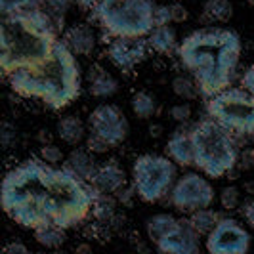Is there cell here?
I'll use <instances>...</instances> for the list:
<instances>
[{
  "label": "cell",
  "mask_w": 254,
  "mask_h": 254,
  "mask_svg": "<svg viewBox=\"0 0 254 254\" xmlns=\"http://www.w3.org/2000/svg\"><path fill=\"white\" fill-rule=\"evenodd\" d=\"M253 138H254V134H253Z\"/></svg>",
  "instance_id": "cell-45"
},
{
  "label": "cell",
  "mask_w": 254,
  "mask_h": 254,
  "mask_svg": "<svg viewBox=\"0 0 254 254\" xmlns=\"http://www.w3.org/2000/svg\"><path fill=\"white\" fill-rule=\"evenodd\" d=\"M130 107H132V111L138 119H149L157 111V102H155V98L149 92L138 90L130 98Z\"/></svg>",
  "instance_id": "cell-25"
},
{
  "label": "cell",
  "mask_w": 254,
  "mask_h": 254,
  "mask_svg": "<svg viewBox=\"0 0 254 254\" xmlns=\"http://www.w3.org/2000/svg\"><path fill=\"white\" fill-rule=\"evenodd\" d=\"M145 231L157 251L165 254H197L201 251L199 233L188 220H178L172 214H155L147 218Z\"/></svg>",
  "instance_id": "cell-8"
},
{
  "label": "cell",
  "mask_w": 254,
  "mask_h": 254,
  "mask_svg": "<svg viewBox=\"0 0 254 254\" xmlns=\"http://www.w3.org/2000/svg\"><path fill=\"white\" fill-rule=\"evenodd\" d=\"M42 0H0V10L2 15L8 13H21V12H31L40 8Z\"/></svg>",
  "instance_id": "cell-27"
},
{
  "label": "cell",
  "mask_w": 254,
  "mask_h": 254,
  "mask_svg": "<svg viewBox=\"0 0 254 254\" xmlns=\"http://www.w3.org/2000/svg\"><path fill=\"white\" fill-rule=\"evenodd\" d=\"M147 54H149V42L143 37H115L107 46L109 62L125 73L145 62Z\"/></svg>",
  "instance_id": "cell-13"
},
{
  "label": "cell",
  "mask_w": 254,
  "mask_h": 254,
  "mask_svg": "<svg viewBox=\"0 0 254 254\" xmlns=\"http://www.w3.org/2000/svg\"><path fill=\"white\" fill-rule=\"evenodd\" d=\"M38 157H40L44 163H48V165H58V163L65 161L64 151H62L58 145H54V143H42V145H40V151H38Z\"/></svg>",
  "instance_id": "cell-29"
},
{
  "label": "cell",
  "mask_w": 254,
  "mask_h": 254,
  "mask_svg": "<svg viewBox=\"0 0 254 254\" xmlns=\"http://www.w3.org/2000/svg\"><path fill=\"white\" fill-rule=\"evenodd\" d=\"M115 199H117V203L123 204V206H132V203H134V197H138V193H136V190H134V186H123L121 190H117L113 193Z\"/></svg>",
  "instance_id": "cell-34"
},
{
  "label": "cell",
  "mask_w": 254,
  "mask_h": 254,
  "mask_svg": "<svg viewBox=\"0 0 254 254\" xmlns=\"http://www.w3.org/2000/svg\"><path fill=\"white\" fill-rule=\"evenodd\" d=\"M251 243V233L237 220L222 218L216 228L206 235L204 247L210 254H245L249 253Z\"/></svg>",
  "instance_id": "cell-11"
},
{
  "label": "cell",
  "mask_w": 254,
  "mask_h": 254,
  "mask_svg": "<svg viewBox=\"0 0 254 254\" xmlns=\"http://www.w3.org/2000/svg\"><path fill=\"white\" fill-rule=\"evenodd\" d=\"M58 42L54 19L42 8L2 15L0 67L4 76L42 62Z\"/></svg>",
  "instance_id": "cell-4"
},
{
  "label": "cell",
  "mask_w": 254,
  "mask_h": 254,
  "mask_svg": "<svg viewBox=\"0 0 254 254\" xmlns=\"http://www.w3.org/2000/svg\"><path fill=\"white\" fill-rule=\"evenodd\" d=\"M98 166L100 165L96 163L94 153L88 151L86 147H76V145L64 161L65 170H69L73 176H76V178L82 180V182H88V184H92Z\"/></svg>",
  "instance_id": "cell-14"
},
{
  "label": "cell",
  "mask_w": 254,
  "mask_h": 254,
  "mask_svg": "<svg viewBox=\"0 0 254 254\" xmlns=\"http://www.w3.org/2000/svg\"><path fill=\"white\" fill-rule=\"evenodd\" d=\"M153 12V0H100L94 8L98 23L113 37H147Z\"/></svg>",
  "instance_id": "cell-6"
},
{
  "label": "cell",
  "mask_w": 254,
  "mask_h": 254,
  "mask_svg": "<svg viewBox=\"0 0 254 254\" xmlns=\"http://www.w3.org/2000/svg\"><path fill=\"white\" fill-rule=\"evenodd\" d=\"M166 157H170L178 166H193L195 165V153H193V141H191V132L176 130L168 138L165 145Z\"/></svg>",
  "instance_id": "cell-16"
},
{
  "label": "cell",
  "mask_w": 254,
  "mask_h": 254,
  "mask_svg": "<svg viewBox=\"0 0 254 254\" xmlns=\"http://www.w3.org/2000/svg\"><path fill=\"white\" fill-rule=\"evenodd\" d=\"M195 153V165L204 176L220 180L233 172L239 159L233 132L212 117L199 121L190 130Z\"/></svg>",
  "instance_id": "cell-5"
},
{
  "label": "cell",
  "mask_w": 254,
  "mask_h": 254,
  "mask_svg": "<svg viewBox=\"0 0 254 254\" xmlns=\"http://www.w3.org/2000/svg\"><path fill=\"white\" fill-rule=\"evenodd\" d=\"M6 78L17 96L40 100L54 111L71 105L80 96L82 88L80 65L64 38H58L42 62L21 67Z\"/></svg>",
  "instance_id": "cell-3"
},
{
  "label": "cell",
  "mask_w": 254,
  "mask_h": 254,
  "mask_svg": "<svg viewBox=\"0 0 254 254\" xmlns=\"http://www.w3.org/2000/svg\"><path fill=\"white\" fill-rule=\"evenodd\" d=\"M88 128L90 132L98 134L111 147L121 145L128 138V132H130L127 115L123 113L121 107H117L113 103H100L90 113Z\"/></svg>",
  "instance_id": "cell-12"
},
{
  "label": "cell",
  "mask_w": 254,
  "mask_h": 254,
  "mask_svg": "<svg viewBox=\"0 0 254 254\" xmlns=\"http://www.w3.org/2000/svg\"><path fill=\"white\" fill-rule=\"evenodd\" d=\"M125 184H127V174L117 161H107L98 166L94 180H92V186L96 190L102 193H111V195L117 190H121Z\"/></svg>",
  "instance_id": "cell-17"
},
{
  "label": "cell",
  "mask_w": 254,
  "mask_h": 254,
  "mask_svg": "<svg viewBox=\"0 0 254 254\" xmlns=\"http://www.w3.org/2000/svg\"><path fill=\"white\" fill-rule=\"evenodd\" d=\"M239 210H241V216H243V220L247 222V226L254 231V199L247 201Z\"/></svg>",
  "instance_id": "cell-37"
},
{
  "label": "cell",
  "mask_w": 254,
  "mask_h": 254,
  "mask_svg": "<svg viewBox=\"0 0 254 254\" xmlns=\"http://www.w3.org/2000/svg\"><path fill=\"white\" fill-rule=\"evenodd\" d=\"M86 149L92 151L94 155H102V153L109 151V149H111V145L103 140V138H100L98 134L90 132L88 136H86Z\"/></svg>",
  "instance_id": "cell-30"
},
{
  "label": "cell",
  "mask_w": 254,
  "mask_h": 254,
  "mask_svg": "<svg viewBox=\"0 0 254 254\" xmlns=\"http://www.w3.org/2000/svg\"><path fill=\"white\" fill-rule=\"evenodd\" d=\"M73 2L75 0H42L44 8H48L50 15H56V17H62L64 13H67Z\"/></svg>",
  "instance_id": "cell-32"
},
{
  "label": "cell",
  "mask_w": 254,
  "mask_h": 254,
  "mask_svg": "<svg viewBox=\"0 0 254 254\" xmlns=\"http://www.w3.org/2000/svg\"><path fill=\"white\" fill-rule=\"evenodd\" d=\"M241 37L224 27L193 31L178 44L180 64L197 80L201 96L212 98L231 84L241 60Z\"/></svg>",
  "instance_id": "cell-2"
},
{
  "label": "cell",
  "mask_w": 254,
  "mask_h": 254,
  "mask_svg": "<svg viewBox=\"0 0 254 254\" xmlns=\"http://www.w3.org/2000/svg\"><path fill=\"white\" fill-rule=\"evenodd\" d=\"M67 229L60 228V226H54V224H46V226H40V228L33 229V235H35V241L44 247V249H60L65 243L67 235H65Z\"/></svg>",
  "instance_id": "cell-22"
},
{
  "label": "cell",
  "mask_w": 254,
  "mask_h": 254,
  "mask_svg": "<svg viewBox=\"0 0 254 254\" xmlns=\"http://www.w3.org/2000/svg\"><path fill=\"white\" fill-rule=\"evenodd\" d=\"M170 119L176 123H188L191 119V105L188 102L174 103L170 107Z\"/></svg>",
  "instance_id": "cell-31"
},
{
  "label": "cell",
  "mask_w": 254,
  "mask_h": 254,
  "mask_svg": "<svg viewBox=\"0 0 254 254\" xmlns=\"http://www.w3.org/2000/svg\"><path fill=\"white\" fill-rule=\"evenodd\" d=\"M214 188L208 180L195 174V172H188L184 176H180L174 184V188L170 191V203L172 206L184 212V214H191L199 208H206L214 203Z\"/></svg>",
  "instance_id": "cell-10"
},
{
  "label": "cell",
  "mask_w": 254,
  "mask_h": 254,
  "mask_svg": "<svg viewBox=\"0 0 254 254\" xmlns=\"http://www.w3.org/2000/svg\"><path fill=\"white\" fill-rule=\"evenodd\" d=\"M88 251H92L90 245H80V247H76V253H88Z\"/></svg>",
  "instance_id": "cell-42"
},
{
  "label": "cell",
  "mask_w": 254,
  "mask_h": 254,
  "mask_svg": "<svg viewBox=\"0 0 254 254\" xmlns=\"http://www.w3.org/2000/svg\"><path fill=\"white\" fill-rule=\"evenodd\" d=\"M237 168H241V170H251V168H254V147H245L239 153Z\"/></svg>",
  "instance_id": "cell-36"
},
{
  "label": "cell",
  "mask_w": 254,
  "mask_h": 254,
  "mask_svg": "<svg viewBox=\"0 0 254 254\" xmlns=\"http://www.w3.org/2000/svg\"><path fill=\"white\" fill-rule=\"evenodd\" d=\"M170 15H172V23H184V21H188L190 12L182 2L176 0V2L170 4Z\"/></svg>",
  "instance_id": "cell-35"
},
{
  "label": "cell",
  "mask_w": 254,
  "mask_h": 254,
  "mask_svg": "<svg viewBox=\"0 0 254 254\" xmlns=\"http://www.w3.org/2000/svg\"><path fill=\"white\" fill-rule=\"evenodd\" d=\"M64 42L71 48V52L75 56H82L88 58L92 56V52L96 50V33L94 29L86 23H76L71 25L64 35Z\"/></svg>",
  "instance_id": "cell-15"
},
{
  "label": "cell",
  "mask_w": 254,
  "mask_h": 254,
  "mask_svg": "<svg viewBox=\"0 0 254 254\" xmlns=\"http://www.w3.org/2000/svg\"><path fill=\"white\" fill-rule=\"evenodd\" d=\"M206 113L233 134H254V96L245 88H231L214 94L206 102Z\"/></svg>",
  "instance_id": "cell-9"
},
{
  "label": "cell",
  "mask_w": 254,
  "mask_h": 254,
  "mask_svg": "<svg viewBox=\"0 0 254 254\" xmlns=\"http://www.w3.org/2000/svg\"><path fill=\"white\" fill-rule=\"evenodd\" d=\"M147 42H149V48L157 54H170L172 50H178L176 48L178 37L170 25L153 27V31L147 35Z\"/></svg>",
  "instance_id": "cell-20"
},
{
  "label": "cell",
  "mask_w": 254,
  "mask_h": 254,
  "mask_svg": "<svg viewBox=\"0 0 254 254\" xmlns=\"http://www.w3.org/2000/svg\"><path fill=\"white\" fill-rule=\"evenodd\" d=\"M176 163L157 153H143L132 163V186L143 203H159L172 191L178 180Z\"/></svg>",
  "instance_id": "cell-7"
},
{
  "label": "cell",
  "mask_w": 254,
  "mask_h": 254,
  "mask_svg": "<svg viewBox=\"0 0 254 254\" xmlns=\"http://www.w3.org/2000/svg\"><path fill=\"white\" fill-rule=\"evenodd\" d=\"M172 92L178 96L180 100H184V102H191V100H195V98L201 94L197 80L191 75L174 76V78H172Z\"/></svg>",
  "instance_id": "cell-26"
},
{
  "label": "cell",
  "mask_w": 254,
  "mask_h": 254,
  "mask_svg": "<svg viewBox=\"0 0 254 254\" xmlns=\"http://www.w3.org/2000/svg\"><path fill=\"white\" fill-rule=\"evenodd\" d=\"M96 193L92 184L38 157L27 159L4 176L0 201L4 212L21 228L54 224L71 229L92 214Z\"/></svg>",
  "instance_id": "cell-1"
},
{
  "label": "cell",
  "mask_w": 254,
  "mask_h": 254,
  "mask_svg": "<svg viewBox=\"0 0 254 254\" xmlns=\"http://www.w3.org/2000/svg\"><path fill=\"white\" fill-rule=\"evenodd\" d=\"M117 214V199L111 193H102L98 191L92 203V216L98 224H109Z\"/></svg>",
  "instance_id": "cell-21"
},
{
  "label": "cell",
  "mask_w": 254,
  "mask_h": 254,
  "mask_svg": "<svg viewBox=\"0 0 254 254\" xmlns=\"http://www.w3.org/2000/svg\"><path fill=\"white\" fill-rule=\"evenodd\" d=\"M149 130H151V136H155V138L161 134V132H159V130H161V127H149Z\"/></svg>",
  "instance_id": "cell-43"
},
{
  "label": "cell",
  "mask_w": 254,
  "mask_h": 254,
  "mask_svg": "<svg viewBox=\"0 0 254 254\" xmlns=\"http://www.w3.org/2000/svg\"><path fill=\"white\" fill-rule=\"evenodd\" d=\"M220 204L224 210H237L241 204V191L235 186H228L220 191Z\"/></svg>",
  "instance_id": "cell-28"
},
{
  "label": "cell",
  "mask_w": 254,
  "mask_h": 254,
  "mask_svg": "<svg viewBox=\"0 0 254 254\" xmlns=\"http://www.w3.org/2000/svg\"><path fill=\"white\" fill-rule=\"evenodd\" d=\"M203 17L208 23H228L233 17V4L229 0H206Z\"/></svg>",
  "instance_id": "cell-23"
},
{
  "label": "cell",
  "mask_w": 254,
  "mask_h": 254,
  "mask_svg": "<svg viewBox=\"0 0 254 254\" xmlns=\"http://www.w3.org/2000/svg\"><path fill=\"white\" fill-rule=\"evenodd\" d=\"M76 4L80 6V8H84V10H90V8H96V4L100 2V0H75Z\"/></svg>",
  "instance_id": "cell-41"
},
{
  "label": "cell",
  "mask_w": 254,
  "mask_h": 254,
  "mask_svg": "<svg viewBox=\"0 0 254 254\" xmlns=\"http://www.w3.org/2000/svg\"><path fill=\"white\" fill-rule=\"evenodd\" d=\"M58 138L67 145H78L86 140V127L76 115H65L56 125Z\"/></svg>",
  "instance_id": "cell-19"
},
{
  "label": "cell",
  "mask_w": 254,
  "mask_h": 254,
  "mask_svg": "<svg viewBox=\"0 0 254 254\" xmlns=\"http://www.w3.org/2000/svg\"><path fill=\"white\" fill-rule=\"evenodd\" d=\"M90 94L94 98H113L119 92V80L111 73H107L103 67L94 65L90 67Z\"/></svg>",
  "instance_id": "cell-18"
},
{
  "label": "cell",
  "mask_w": 254,
  "mask_h": 254,
  "mask_svg": "<svg viewBox=\"0 0 254 254\" xmlns=\"http://www.w3.org/2000/svg\"><path fill=\"white\" fill-rule=\"evenodd\" d=\"M220 220H222L220 212L212 210L210 206L199 208V210H195V212H191L190 214L191 226L195 228V231H197L199 235H208L212 229L216 228V224L220 222Z\"/></svg>",
  "instance_id": "cell-24"
},
{
  "label": "cell",
  "mask_w": 254,
  "mask_h": 254,
  "mask_svg": "<svg viewBox=\"0 0 254 254\" xmlns=\"http://www.w3.org/2000/svg\"><path fill=\"white\" fill-rule=\"evenodd\" d=\"M245 2H247L249 6H254V0H245Z\"/></svg>",
  "instance_id": "cell-44"
},
{
  "label": "cell",
  "mask_w": 254,
  "mask_h": 254,
  "mask_svg": "<svg viewBox=\"0 0 254 254\" xmlns=\"http://www.w3.org/2000/svg\"><path fill=\"white\" fill-rule=\"evenodd\" d=\"M172 23V15H170V4H159L155 6V12H153V25L155 27H163L170 25Z\"/></svg>",
  "instance_id": "cell-33"
},
{
  "label": "cell",
  "mask_w": 254,
  "mask_h": 254,
  "mask_svg": "<svg viewBox=\"0 0 254 254\" xmlns=\"http://www.w3.org/2000/svg\"><path fill=\"white\" fill-rule=\"evenodd\" d=\"M241 86L249 94H253L254 96V65H251L245 73H243V76H241Z\"/></svg>",
  "instance_id": "cell-38"
},
{
  "label": "cell",
  "mask_w": 254,
  "mask_h": 254,
  "mask_svg": "<svg viewBox=\"0 0 254 254\" xmlns=\"http://www.w3.org/2000/svg\"><path fill=\"white\" fill-rule=\"evenodd\" d=\"M2 251H4L6 254H27L29 253V249L19 241H12V243H8V245H4Z\"/></svg>",
  "instance_id": "cell-39"
},
{
  "label": "cell",
  "mask_w": 254,
  "mask_h": 254,
  "mask_svg": "<svg viewBox=\"0 0 254 254\" xmlns=\"http://www.w3.org/2000/svg\"><path fill=\"white\" fill-rule=\"evenodd\" d=\"M13 136H15V130H13L8 123H4V125H2V145H4V147H10Z\"/></svg>",
  "instance_id": "cell-40"
},
{
  "label": "cell",
  "mask_w": 254,
  "mask_h": 254,
  "mask_svg": "<svg viewBox=\"0 0 254 254\" xmlns=\"http://www.w3.org/2000/svg\"><path fill=\"white\" fill-rule=\"evenodd\" d=\"M178 2H180V0H178Z\"/></svg>",
  "instance_id": "cell-46"
}]
</instances>
